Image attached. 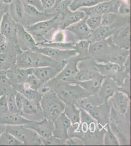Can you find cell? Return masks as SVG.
<instances>
[{"label":"cell","instance_id":"cell-12","mask_svg":"<svg viewBox=\"0 0 131 146\" xmlns=\"http://www.w3.org/2000/svg\"><path fill=\"white\" fill-rule=\"evenodd\" d=\"M53 123L54 129L52 135L59 138L65 144L67 140L70 138L68 129L71 126V122L63 113L53 121Z\"/></svg>","mask_w":131,"mask_h":146},{"label":"cell","instance_id":"cell-11","mask_svg":"<svg viewBox=\"0 0 131 146\" xmlns=\"http://www.w3.org/2000/svg\"><path fill=\"white\" fill-rule=\"evenodd\" d=\"M35 51L57 62L66 60L78 55L75 49H59L50 47H37Z\"/></svg>","mask_w":131,"mask_h":146},{"label":"cell","instance_id":"cell-20","mask_svg":"<svg viewBox=\"0 0 131 146\" xmlns=\"http://www.w3.org/2000/svg\"><path fill=\"white\" fill-rule=\"evenodd\" d=\"M116 5L112 2L108 1L101 2L93 7H84L79 9V10L84 12L86 16L93 14L102 15L104 14L110 12H115L116 10Z\"/></svg>","mask_w":131,"mask_h":146},{"label":"cell","instance_id":"cell-29","mask_svg":"<svg viewBox=\"0 0 131 146\" xmlns=\"http://www.w3.org/2000/svg\"><path fill=\"white\" fill-rule=\"evenodd\" d=\"M16 52L8 51L5 53H0V71H7L10 68L16 66Z\"/></svg>","mask_w":131,"mask_h":146},{"label":"cell","instance_id":"cell-52","mask_svg":"<svg viewBox=\"0 0 131 146\" xmlns=\"http://www.w3.org/2000/svg\"><path fill=\"white\" fill-rule=\"evenodd\" d=\"M0 1L7 5H9L13 1V0H0Z\"/></svg>","mask_w":131,"mask_h":146},{"label":"cell","instance_id":"cell-23","mask_svg":"<svg viewBox=\"0 0 131 146\" xmlns=\"http://www.w3.org/2000/svg\"><path fill=\"white\" fill-rule=\"evenodd\" d=\"M106 131L105 127L98 128L95 131L88 130L84 133L82 140L85 145H103L105 133Z\"/></svg>","mask_w":131,"mask_h":146},{"label":"cell","instance_id":"cell-32","mask_svg":"<svg viewBox=\"0 0 131 146\" xmlns=\"http://www.w3.org/2000/svg\"><path fill=\"white\" fill-rule=\"evenodd\" d=\"M109 0H73L69 6V9L71 11H75L84 7H93L97 4Z\"/></svg>","mask_w":131,"mask_h":146},{"label":"cell","instance_id":"cell-31","mask_svg":"<svg viewBox=\"0 0 131 146\" xmlns=\"http://www.w3.org/2000/svg\"><path fill=\"white\" fill-rule=\"evenodd\" d=\"M80 109L75 104H66L63 113L70 119L71 124L80 123Z\"/></svg>","mask_w":131,"mask_h":146},{"label":"cell","instance_id":"cell-50","mask_svg":"<svg viewBox=\"0 0 131 146\" xmlns=\"http://www.w3.org/2000/svg\"><path fill=\"white\" fill-rule=\"evenodd\" d=\"M8 5L0 1V23L2 21L3 15L8 12Z\"/></svg>","mask_w":131,"mask_h":146},{"label":"cell","instance_id":"cell-24","mask_svg":"<svg viewBox=\"0 0 131 146\" xmlns=\"http://www.w3.org/2000/svg\"><path fill=\"white\" fill-rule=\"evenodd\" d=\"M61 70L52 67L45 66L33 68V74L43 84H45L58 75Z\"/></svg>","mask_w":131,"mask_h":146},{"label":"cell","instance_id":"cell-25","mask_svg":"<svg viewBox=\"0 0 131 146\" xmlns=\"http://www.w3.org/2000/svg\"><path fill=\"white\" fill-rule=\"evenodd\" d=\"M86 15L84 12L78 10L75 11H70L61 17V22L59 23V28L65 30L67 28L85 18Z\"/></svg>","mask_w":131,"mask_h":146},{"label":"cell","instance_id":"cell-6","mask_svg":"<svg viewBox=\"0 0 131 146\" xmlns=\"http://www.w3.org/2000/svg\"><path fill=\"white\" fill-rule=\"evenodd\" d=\"M7 131L23 143L24 145H43L40 136L24 125L7 126Z\"/></svg>","mask_w":131,"mask_h":146},{"label":"cell","instance_id":"cell-30","mask_svg":"<svg viewBox=\"0 0 131 146\" xmlns=\"http://www.w3.org/2000/svg\"><path fill=\"white\" fill-rule=\"evenodd\" d=\"M113 33V28L111 27L100 26L95 30L92 31L89 41L91 43L106 40L111 36Z\"/></svg>","mask_w":131,"mask_h":146},{"label":"cell","instance_id":"cell-2","mask_svg":"<svg viewBox=\"0 0 131 146\" xmlns=\"http://www.w3.org/2000/svg\"><path fill=\"white\" fill-rule=\"evenodd\" d=\"M40 104L44 117L53 121L64 112L66 105L52 89L44 94Z\"/></svg>","mask_w":131,"mask_h":146},{"label":"cell","instance_id":"cell-54","mask_svg":"<svg viewBox=\"0 0 131 146\" xmlns=\"http://www.w3.org/2000/svg\"><path fill=\"white\" fill-rule=\"evenodd\" d=\"M125 2H126V3H127L128 5H130V0H124Z\"/></svg>","mask_w":131,"mask_h":146},{"label":"cell","instance_id":"cell-9","mask_svg":"<svg viewBox=\"0 0 131 146\" xmlns=\"http://www.w3.org/2000/svg\"><path fill=\"white\" fill-rule=\"evenodd\" d=\"M17 27L18 23L13 20L8 12L3 15L0 23V33L5 36L10 44L18 46Z\"/></svg>","mask_w":131,"mask_h":146},{"label":"cell","instance_id":"cell-3","mask_svg":"<svg viewBox=\"0 0 131 146\" xmlns=\"http://www.w3.org/2000/svg\"><path fill=\"white\" fill-rule=\"evenodd\" d=\"M66 104H75L78 100L90 96L89 93L77 83H57L50 88Z\"/></svg>","mask_w":131,"mask_h":146},{"label":"cell","instance_id":"cell-41","mask_svg":"<svg viewBox=\"0 0 131 146\" xmlns=\"http://www.w3.org/2000/svg\"><path fill=\"white\" fill-rule=\"evenodd\" d=\"M12 87V84L7 76L5 71H0V89L7 91Z\"/></svg>","mask_w":131,"mask_h":146},{"label":"cell","instance_id":"cell-43","mask_svg":"<svg viewBox=\"0 0 131 146\" xmlns=\"http://www.w3.org/2000/svg\"><path fill=\"white\" fill-rule=\"evenodd\" d=\"M41 139L43 145H65V143L61 140L53 135L48 137H41Z\"/></svg>","mask_w":131,"mask_h":146},{"label":"cell","instance_id":"cell-10","mask_svg":"<svg viewBox=\"0 0 131 146\" xmlns=\"http://www.w3.org/2000/svg\"><path fill=\"white\" fill-rule=\"evenodd\" d=\"M25 9V28L38 22L48 20L55 16L52 14H47L41 11L35 7L23 2Z\"/></svg>","mask_w":131,"mask_h":146},{"label":"cell","instance_id":"cell-36","mask_svg":"<svg viewBox=\"0 0 131 146\" xmlns=\"http://www.w3.org/2000/svg\"><path fill=\"white\" fill-rule=\"evenodd\" d=\"M106 131L105 133L104 139H103V145L107 146H118L120 145L118 138L112 132L110 127L109 123L105 127Z\"/></svg>","mask_w":131,"mask_h":146},{"label":"cell","instance_id":"cell-21","mask_svg":"<svg viewBox=\"0 0 131 146\" xmlns=\"http://www.w3.org/2000/svg\"><path fill=\"white\" fill-rule=\"evenodd\" d=\"M8 13L15 22L24 26L25 9L22 0H13L8 5Z\"/></svg>","mask_w":131,"mask_h":146},{"label":"cell","instance_id":"cell-8","mask_svg":"<svg viewBox=\"0 0 131 146\" xmlns=\"http://www.w3.org/2000/svg\"><path fill=\"white\" fill-rule=\"evenodd\" d=\"M19 113L30 121H40L44 118L40 102L30 100L23 96Z\"/></svg>","mask_w":131,"mask_h":146},{"label":"cell","instance_id":"cell-55","mask_svg":"<svg viewBox=\"0 0 131 146\" xmlns=\"http://www.w3.org/2000/svg\"><path fill=\"white\" fill-rule=\"evenodd\" d=\"M61 1H62V0H56V3H55V5H56V4H57V3H59V2H60Z\"/></svg>","mask_w":131,"mask_h":146},{"label":"cell","instance_id":"cell-40","mask_svg":"<svg viewBox=\"0 0 131 146\" xmlns=\"http://www.w3.org/2000/svg\"><path fill=\"white\" fill-rule=\"evenodd\" d=\"M63 29H58L55 30L54 33L52 34V38L50 41L48 42L60 43L67 42V33Z\"/></svg>","mask_w":131,"mask_h":146},{"label":"cell","instance_id":"cell-33","mask_svg":"<svg viewBox=\"0 0 131 146\" xmlns=\"http://www.w3.org/2000/svg\"><path fill=\"white\" fill-rule=\"evenodd\" d=\"M90 43L88 40H79L75 44L74 49L83 60L89 58V49Z\"/></svg>","mask_w":131,"mask_h":146},{"label":"cell","instance_id":"cell-26","mask_svg":"<svg viewBox=\"0 0 131 146\" xmlns=\"http://www.w3.org/2000/svg\"><path fill=\"white\" fill-rule=\"evenodd\" d=\"M32 121L27 119L18 113H12L8 111L0 116V124L6 126H14L25 125Z\"/></svg>","mask_w":131,"mask_h":146},{"label":"cell","instance_id":"cell-7","mask_svg":"<svg viewBox=\"0 0 131 146\" xmlns=\"http://www.w3.org/2000/svg\"><path fill=\"white\" fill-rule=\"evenodd\" d=\"M95 66L101 75L115 80L118 88L122 85L126 78H130V74L125 72L124 68L116 63H97L95 62Z\"/></svg>","mask_w":131,"mask_h":146},{"label":"cell","instance_id":"cell-27","mask_svg":"<svg viewBox=\"0 0 131 146\" xmlns=\"http://www.w3.org/2000/svg\"><path fill=\"white\" fill-rule=\"evenodd\" d=\"M12 87L18 93H20L25 98L31 101L40 102L43 95L40 92L28 88L24 83L15 84Z\"/></svg>","mask_w":131,"mask_h":146},{"label":"cell","instance_id":"cell-34","mask_svg":"<svg viewBox=\"0 0 131 146\" xmlns=\"http://www.w3.org/2000/svg\"><path fill=\"white\" fill-rule=\"evenodd\" d=\"M23 143L8 131H5L0 136V146H21Z\"/></svg>","mask_w":131,"mask_h":146},{"label":"cell","instance_id":"cell-4","mask_svg":"<svg viewBox=\"0 0 131 146\" xmlns=\"http://www.w3.org/2000/svg\"><path fill=\"white\" fill-rule=\"evenodd\" d=\"M82 60L78 55L69 58L67 60L65 66L58 75L44 85L50 88L57 83H74L75 76L79 71L77 67L78 62Z\"/></svg>","mask_w":131,"mask_h":146},{"label":"cell","instance_id":"cell-42","mask_svg":"<svg viewBox=\"0 0 131 146\" xmlns=\"http://www.w3.org/2000/svg\"><path fill=\"white\" fill-rule=\"evenodd\" d=\"M116 19V16L114 13L110 12L104 14L101 16V26L111 27Z\"/></svg>","mask_w":131,"mask_h":146},{"label":"cell","instance_id":"cell-13","mask_svg":"<svg viewBox=\"0 0 131 146\" xmlns=\"http://www.w3.org/2000/svg\"><path fill=\"white\" fill-rule=\"evenodd\" d=\"M17 37L18 44L22 52L35 51L37 45L35 40L26 30L25 27L19 23L17 27Z\"/></svg>","mask_w":131,"mask_h":146},{"label":"cell","instance_id":"cell-17","mask_svg":"<svg viewBox=\"0 0 131 146\" xmlns=\"http://www.w3.org/2000/svg\"><path fill=\"white\" fill-rule=\"evenodd\" d=\"M109 43V62L116 63L124 68V64L130 56L129 50L115 45L112 42Z\"/></svg>","mask_w":131,"mask_h":146},{"label":"cell","instance_id":"cell-47","mask_svg":"<svg viewBox=\"0 0 131 146\" xmlns=\"http://www.w3.org/2000/svg\"><path fill=\"white\" fill-rule=\"evenodd\" d=\"M66 145H85L82 140L78 138H70L65 142Z\"/></svg>","mask_w":131,"mask_h":146},{"label":"cell","instance_id":"cell-18","mask_svg":"<svg viewBox=\"0 0 131 146\" xmlns=\"http://www.w3.org/2000/svg\"><path fill=\"white\" fill-rule=\"evenodd\" d=\"M118 89V86L113 78L106 77L103 80L97 95L102 102L108 104V101Z\"/></svg>","mask_w":131,"mask_h":146},{"label":"cell","instance_id":"cell-22","mask_svg":"<svg viewBox=\"0 0 131 146\" xmlns=\"http://www.w3.org/2000/svg\"><path fill=\"white\" fill-rule=\"evenodd\" d=\"M32 72L33 68L22 69L16 66L7 70L5 72L13 85L17 83H24L27 77L33 74Z\"/></svg>","mask_w":131,"mask_h":146},{"label":"cell","instance_id":"cell-38","mask_svg":"<svg viewBox=\"0 0 131 146\" xmlns=\"http://www.w3.org/2000/svg\"><path fill=\"white\" fill-rule=\"evenodd\" d=\"M73 2V0H62L55 5V12L58 15L61 17L68 13L71 10L69 6Z\"/></svg>","mask_w":131,"mask_h":146},{"label":"cell","instance_id":"cell-46","mask_svg":"<svg viewBox=\"0 0 131 146\" xmlns=\"http://www.w3.org/2000/svg\"><path fill=\"white\" fill-rule=\"evenodd\" d=\"M25 3L28 4L29 5H32L35 7L37 9L41 11L45 12L43 7H42L41 3L39 0H22Z\"/></svg>","mask_w":131,"mask_h":146},{"label":"cell","instance_id":"cell-37","mask_svg":"<svg viewBox=\"0 0 131 146\" xmlns=\"http://www.w3.org/2000/svg\"><path fill=\"white\" fill-rule=\"evenodd\" d=\"M24 83L28 88L38 91L44 85L33 74H30L27 77Z\"/></svg>","mask_w":131,"mask_h":146},{"label":"cell","instance_id":"cell-53","mask_svg":"<svg viewBox=\"0 0 131 146\" xmlns=\"http://www.w3.org/2000/svg\"><path fill=\"white\" fill-rule=\"evenodd\" d=\"M5 94V92L2 90V89H0V98Z\"/></svg>","mask_w":131,"mask_h":146},{"label":"cell","instance_id":"cell-39","mask_svg":"<svg viewBox=\"0 0 131 146\" xmlns=\"http://www.w3.org/2000/svg\"><path fill=\"white\" fill-rule=\"evenodd\" d=\"M101 15L93 14L86 17V23L92 31L101 26Z\"/></svg>","mask_w":131,"mask_h":146},{"label":"cell","instance_id":"cell-45","mask_svg":"<svg viewBox=\"0 0 131 146\" xmlns=\"http://www.w3.org/2000/svg\"><path fill=\"white\" fill-rule=\"evenodd\" d=\"M8 108L5 94L0 98V116L8 112Z\"/></svg>","mask_w":131,"mask_h":146},{"label":"cell","instance_id":"cell-16","mask_svg":"<svg viewBox=\"0 0 131 146\" xmlns=\"http://www.w3.org/2000/svg\"><path fill=\"white\" fill-rule=\"evenodd\" d=\"M130 98L122 92L117 90L110 98L108 103L114 107L116 111L125 115L130 106Z\"/></svg>","mask_w":131,"mask_h":146},{"label":"cell","instance_id":"cell-49","mask_svg":"<svg viewBox=\"0 0 131 146\" xmlns=\"http://www.w3.org/2000/svg\"><path fill=\"white\" fill-rule=\"evenodd\" d=\"M129 5L127 3H122L118 8V12L121 15H127L130 12Z\"/></svg>","mask_w":131,"mask_h":146},{"label":"cell","instance_id":"cell-28","mask_svg":"<svg viewBox=\"0 0 131 146\" xmlns=\"http://www.w3.org/2000/svg\"><path fill=\"white\" fill-rule=\"evenodd\" d=\"M106 77L99 74L91 80L85 82H78L76 83L86 90L90 95H95L98 93L101 84Z\"/></svg>","mask_w":131,"mask_h":146},{"label":"cell","instance_id":"cell-51","mask_svg":"<svg viewBox=\"0 0 131 146\" xmlns=\"http://www.w3.org/2000/svg\"><path fill=\"white\" fill-rule=\"evenodd\" d=\"M7 130V126L5 125L0 124V136L2 135L3 133L6 131Z\"/></svg>","mask_w":131,"mask_h":146},{"label":"cell","instance_id":"cell-35","mask_svg":"<svg viewBox=\"0 0 131 146\" xmlns=\"http://www.w3.org/2000/svg\"><path fill=\"white\" fill-rule=\"evenodd\" d=\"M17 93V92L12 87L5 93L8 105V111L12 113H19L16 104V95Z\"/></svg>","mask_w":131,"mask_h":146},{"label":"cell","instance_id":"cell-48","mask_svg":"<svg viewBox=\"0 0 131 146\" xmlns=\"http://www.w3.org/2000/svg\"><path fill=\"white\" fill-rule=\"evenodd\" d=\"M44 9H48L53 7L55 5L56 0H39Z\"/></svg>","mask_w":131,"mask_h":146},{"label":"cell","instance_id":"cell-15","mask_svg":"<svg viewBox=\"0 0 131 146\" xmlns=\"http://www.w3.org/2000/svg\"><path fill=\"white\" fill-rule=\"evenodd\" d=\"M24 125L27 128L33 129L41 137H48L52 135L54 129L53 121L45 117L40 121H32Z\"/></svg>","mask_w":131,"mask_h":146},{"label":"cell","instance_id":"cell-44","mask_svg":"<svg viewBox=\"0 0 131 146\" xmlns=\"http://www.w3.org/2000/svg\"><path fill=\"white\" fill-rule=\"evenodd\" d=\"M9 47V42L3 34L0 33V53L8 52Z\"/></svg>","mask_w":131,"mask_h":146},{"label":"cell","instance_id":"cell-19","mask_svg":"<svg viewBox=\"0 0 131 146\" xmlns=\"http://www.w3.org/2000/svg\"><path fill=\"white\" fill-rule=\"evenodd\" d=\"M86 17L79 22L71 25L65 30L73 34L78 40H89L91 36L92 30L87 25Z\"/></svg>","mask_w":131,"mask_h":146},{"label":"cell","instance_id":"cell-5","mask_svg":"<svg viewBox=\"0 0 131 146\" xmlns=\"http://www.w3.org/2000/svg\"><path fill=\"white\" fill-rule=\"evenodd\" d=\"M58 16H55L50 19L38 22L25 28L34 39L37 45L47 42L46 36L48 33L58 27Z\"/></svg>","mask_w":131,"mask_h":146},{"label":"cell","instance_id":"cell-14","mask_svg":"<svg viewBox=\"0 0 131 146\" xmlns=\"http://www.w3.org/2000/svg\"><path fill=\"white\" fill-rule=\"evenodd\" d=\"M111 105L101 103L93 107L89 113L96 120L98 128L102 129L109 123Z\"/></svg>","mask_w":131,"mask_h":146},{"label":"cell","instance_id":"cell-1","mask_svg":"<svg viewBox=\"0 0 131 146\" xmlns=\"http://www.w3.org/2000/svg\"><path fill=\"white\" fill-rule=\"evenodd\" d=\"M67 62V60L57 62L37 51H28L17 56L16 66L22 69L50 66L61 71Z\"/></svg>","mask_w":131,"mask_h":146}]
</instances>
